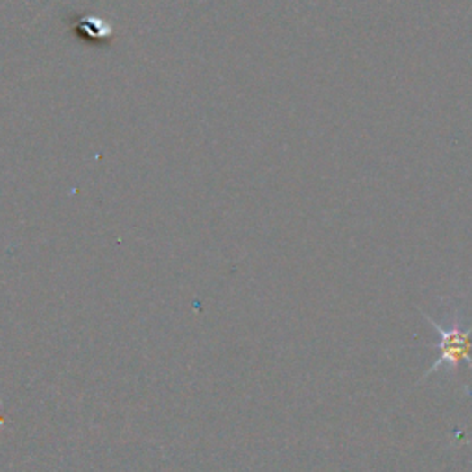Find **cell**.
I'll return each mask as SVG.
<instances>
[{"mask_svg": "<svg viewBox=\"0 0 472 472\" xmlns=\"http://www.w3.org/2000/svg\"><path fill=\"white\" fill-rule=\"evenodd\" d=\"M424 321L432 325V329L438 334V358L424 371L419 384L433 375L452 377L459 371L461 366H467L472 371V321L465 323V314L458 305H452L450 312L443 321H435L426 312H421Z\"/></svg>", "mask_w": 472, "mask_h": 472, "instance_id": "obj_1", "label": "cell"}]
</instances>
